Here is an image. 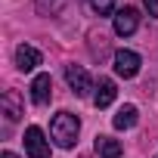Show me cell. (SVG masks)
Listing matches in <instances>:
<instances>
[{
  "label": "cell",
  "instance_id": "cell-1",
  "mask_svg": "<svg viewBox=\"0 0 158 158\" xmlns=\"http://www.w3.org/2000/svg\"><path fill=\"white\" fill-rule=\"evenodd\" d=\"M50 133H53L56 146L71 149L77 143V133H81V121H77V115H71V112H59L53 118V124H50Z\"/></svg>",
  "mask_w": 158,
  "mask_h": 158
},
{
  "label": "cell",
  "instance_id": "cell-2",
  "mask_svg": "<svg viewBox=\"0 0 158 158\" xmlns=\"http://www.w3.org/2000/svg\"><path fill=\"white\" fill-rule=\"evenodd\" d=\"M25 152L31 158H50V143H47L40 127H28L25 130Z\"/></svg>",
  "mask_w": 158,
  "mask_h": 158
},
{
  "label": "cell",
  "instance_id": "cell-3",
  "mask_svg": "<svg viewBox=\"0 0 158 158\" xmlns=\"http://www.w3.org/2000/svg\"><path fill=\"white\" fill-rule=\"evenodd\" d=\"M139 56L133 53V50H118L115 53V74H121V77H136V71H139Z\"/></svg>",
  "mask_w": 158,
  "mask_h": 158
},
{
  "label": "cell",
  "instance_id": "cell-4",
  "mask_svg": "<svg viewBox=\"0 0 158 158\" xmlns=\"http://www.w3.org/2000/svg\"><path fill=\"white\" fill-rule=\"evenodd\" d=\"M65 81H68V87H71L77 96H87L90 87H93V84H90V74H87L81 65H68V68H65Z\"/></svg>",
  "mask_w": 158,
  "mask_h": 158
},
{
  "label": "cell",
  "instance_id": "cell-5",
  "mask_svg": "<svg viewBox=\"0 0 158 158\" xmlns=\"http://www.w3.org/2000/svg\"><path fill=\"white\" fill-rule=\"evenodd\" d=\"M136 25H139V13H136L133 6H124V10L115 13V34L127 37V34L136 31Z\"/></svg>",
  "mask_w": 158,
  "mask_h": 158
},
{
  "label": "cell",
  "instance_id": "cell-6",
  "mask_svg": "<svg viewBox=\"0 0 158 158\" xmlns=\"http://www.w3.org/2000/svg\"><path fill=\"white\" fill-rule=\"evenodd\" d=\"M118 90H115V81H109V77H99V84H96V93H93V106L96 109H109L115 102Z\"/></svg>",
  "mask_w": 158,
  "mask_h": 158
},
{
  "label": "cell",
  "instance_id": "cell-7",
  "mask_svg": "<svg viewBox=\"0 0 158 158\" xmlns=\"http://www.w3.org/2000/svg\"><path fill=\"white\" fill-rule=\"evenodd\" d=\"M53 96V81H50V74H37L34 81H31V99L37 106H47Z\"/></svg>",
  "mask_w": 158,
  "mask_h": 158
},
{
  "label": "cell",
  "instance_id": "cell-8",
  "mask_svg": "<svg viewBox=\"0 0 158 158\" xmlns=\"http://www.w3.org/2000/svg\"><path fill=\"white\" fill-rule=\"evenodd\" d=\"M16 65H19L22 71H31V68L40 65V53H37L34 47L22 44V47H16Z\"/></svg>",
  "mask_w": 158,
  "mask_h": 158
},
{
  "label": "cell",
  "instance_id": "cell-9",
  "mask_svg": "<svg viewBox=\"0 0 158 158\" xmlns=\"http://www.w3.org/2000/svg\"><path fill=\"white\" fill-rule=\"evenodd\" d=\"M0 109H3V115H6L10 121H19V118H22V102H19V93L6 90L3 96H0Z\"/></svg>",
  "mask_w": 158,
  "mask_h": 158
},
{
  "label": "cell",
  "instance_id": "cell-10",
  "mask_svg": "<svg viewBox=\"0 0 158 158\" xmlns=\"http://www.w3.org/2000/svg\"><path fill=\"white\" fill-rule=\"evenodd\" d=\"M136 118H139L136 106H124V109H118V115L112 118V124H115V130H130L136 124Z\"/></svg>",
  "mask_w": 158,
  "mask_h": 158
},
{
  "label": "cell",
  "instance_id": "cell-11",
  "mask_svg": "<svg viewBox=\"0 0 158 158\" xmlns=\"http://www.w3.org/2000/svg\"><path fill=\"white\" fill-rule=\"evenodd\" d=\"M96 155L99 158H121V143L112 136H96Z\"/></svg>",
  "mask_w": 158,
  "mask_h": 158
},
{
  "label": "cell",
  "instance_id": "cell-12",
  "mask_svg": "<svg viewBox=\"0 0 158 158\" xmlns=\"http://www.w3.org/2000/svg\"><path fill=\"white\" fill-rule=\"evenodd\" d=\"M87 3H90V10L99 13V16H112V13H115V0H87Z\"/></svg>",
  "mask_w": 158,
  "mask_h": 158
},
{
  "label": "cell",
  "instance_id": "cell-13",
  "mask_svg": "<svg viewBox=\"0 0 158 158\" xmlns=\"http://www.w3.org/2000/svg\"><path fill=\"white\" fill-rule=\"evenodd\" d=\"M143 6H146V13L152 19H158V0H143Z\"/></svg>",
  "mask_w": 158,
  "mask_h": 158
},
{
  "label": "cell",
  "instance_id": "cell-14",
  "mask_svg": "<svg viewBox=\"0 0 158 158\" xmlns=\"http://www.w3.org/2000/svg\"><path fill=\"white\" fill-rule=\"evenodd\" d=\"M0 158H19L16 152H3V155H0Z\"/></svg>",
  "mask_w": 158,
  "mask_h": 158
}]
</instances>
